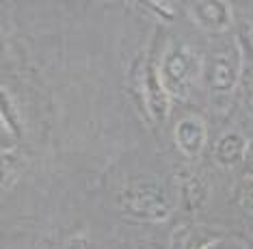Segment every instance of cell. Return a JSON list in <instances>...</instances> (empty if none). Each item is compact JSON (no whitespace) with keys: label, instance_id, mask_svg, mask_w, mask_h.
<instances>
[{"label":"cell","instance_id":"6da1fadb","mask_svg":"<svg viewBox=\"0 0 253 249\" xmlns=\"http://www.w3.org/2000/svg\"><path fill=\"white\" fill-rule=\"evenodd\" d=\"M201 61L191 46L186 44H173L163 56L160 65V78L173 98H188L195 80L199 76Z\"/></svg>","mask_w":253,"mask_h":249},{"label":"cell","instance_id":"7a4b0ae2","mask_svg":"<svg viewBox=\"0 0 253 249\" xmlns=\"http://www.w3.org/2000/svg\"><path fill=\"white\" fill-rule=\"evenodd\" d=\"M124 210L141 221H163L169 217L171 204L158 182H136L126 189L122 199Z\"/></svg>","mask_w":253,"mask_h":249},{"label":"cell","instance_id":"3957f363","mask_svg":"<svg viewBox=\"0 0 253 249\" xmlns=\"http://www.w3.org/2000/svg\"><path fill=\"white\" fill-rule=\"evenodd\" d=\"M191 15L195 17V22L212 33H221L225 31L232 22V11H229L227 2L221 0H201V2L191 4Z\"/></svg>","mask_w":253,"mask_h":249},{"label":"cell","instance_id":"277c9868","mask_svg":"<svg viewBox=\"0 0 253 249\" xmlns=\"http://www.w3.org/2000/svg\"><path fill=\"white\" fill-rule=\"evenodd\" d=\"M171 94L167 91V87L160 78V69H156L154 63L147 65V72H145V100H147V108L149 113L154 115V119L163 121L169 113V106H171Z\"/></svg>","mask_w":253,"mask_h":249},{"label":"cell","instance_id":"5b68a950","mask_svg":"<svg viewBox=\"0 0 253 249\" xmlns=\"http://www.w3.org/2000/svg\"><path fill=\"white\" fill-rule=\"evenodd\" d=\"M175 143L184 156H199L206 146V124L197 117H186L175 126Z\"/></svg>","mask_w":253,"mask_h":249},{"label":"cell","instance_id":"8992f818","mask_svg":"<svg viewBox=\"0 0 253 249\" xmlns=\"http://www.w3.org/2000/svg\"><path fill=\"white\" fill-rule=\"evenodd\" d=\"M247 154V146H245V139L236 132H227L216 141L214 148V158L218 165L223 167H234L240 158Z\"/></svg>","mask_w":253,"mask_h":249},{"label":"cell","instance_id":"52a82bcc","mask_svg":"<svg viewBox=\"0 0 253 249\" xmlns=\"http://www.w3.org/2000/svg\"><path fill=\"white\" fill-rule=\"evenodd\" d=\"M236 85V63L227 54H216L210 69V87L216 91H229Z\"/></svg>","mask_w":253,"mask_h":249},{"label":"cell","instance_id":"ba28073f","mask_svg":"<svg viewBox=\"0 0 253 249\" xmlns=\"http://www.w3.org/2000/svg\"><path fill=\"white\" fill-rule=\"evenodd\" d=\"M65 249H89V247H87V241L80 239V236H76V239H72L70 243H67Z\"/></svg>","mask_w":253,"mask_h":249},{"label":"cell","instance_id":"9c48e42d","mask_svg":"<svg viewBox=\"0 0 253 249\" xmlns=\"http://www.w3.org/2000/svg\"><path fill=\"white\" fill-rule=\"evenodd\" d=\"M247 167H249V171L253 173V146H251V149H247Z\"/></svg>","mask_w":253,"mask_h":249},{"label":"cell","instance_id":"30bf717a","mask_svg":"<svg viewBox=\"0 0 253 249\" xmlns=\"http://www.w3.org/2000/svg\"><path fill=\"white\" fill-rule=\"evenodd\" d=\"M245 204H247V206H249L251 210H253V189H249V191H247V193H245Z\"/></svg>","mask_w":253,"mask_h":249},{"label":"cell","instance_id":"8fae6325","mask_svg":"<svg viewBox=\"0 0 253 249\" xmlns=\"http://www.w3.org/2000/svg\"><path fill=\"white\" fill-rule=\"evenodd\" d=\"M214 247H216V243H210V245H204L201 249H214Z\"/></svg>","mask_w":253,"mask_h":249}]
</instances>
